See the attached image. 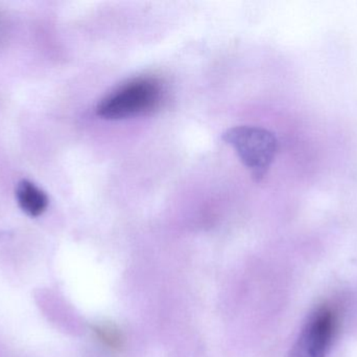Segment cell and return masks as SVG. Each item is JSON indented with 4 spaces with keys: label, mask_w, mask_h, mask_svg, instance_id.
Returning <instances> with one entry per match:
<instances>
[{
    "label": "cell",
    "mask_w": 357,
    "mask_h": 357,
    "mask_svg": "<svg viewBox=\"0 0 357 357\" xmlns=\"http://www.w3.org/2000/svg\"><path fill=\"white\" fill-rule=\"evenodd\" d=\"M162 101V87L154 78H139L100 101L96 115L105 119H123L153 112Z\"/></svg>",
    "instance_id": "1"
},
{
    "label": "cell",
    "mask_w": 357,
    "mask_h": 357,
    "mask_svg": "<svg viewBox=\"0 0 357 357\" xmlns=\"http://www.w3.org/2000/svg\"><path fill=\"white\" fill-rule=\"evenodd\" d=\"M222 140L236 151L254 180L264 178L277 153V140L268 130L255 126L230 128L222 134Z\"/></svg>",
    "instance_id": "2"
},
{
    "label": "cell",
    "mask_w": 357,
    "mask_h": 357,
    "mask_svg": "<svg viewBox=\"0 0 357 357\" xmlns=\"http://www.w3.org/2000/svg\"><path fill=\"white\" fill-rule=\"evenodd\" d=\"M339 327L337 310L321 306L308 319L289 357H327Z\"/></svg>",
    "instance_id": "3"
},
{
    "label": "cell",
    "mask_w": 357,
    "mask_h": 357,
    "mask_svg": "<svg viewBox=\"0 0 357 357\" xmlns=\"http://www.w3.org/2000/svg\"><path fill=\"white\" fill-rule=\"evenodd\" d=\"M16 197L21 209L31 217L41 215L48 205L45 193L29 180L19 182Z\"/></svg>",
    "instance_id": "4"
},
{
    "label": "cell",
    "mask_w": 357,
    "mask_h": 357,
    "mask_svg": "<svg viewBox=\"0 0 357 357\" xmlns=\"http://www.w3.org/2000/svg\"><path fill=\"white\" fill-rule=\"evenodd\" d=\"M98 335H100V339L106 344H109L111 347H117L121 345V340H119V335L116 331H113L111 328H104L98 330Z\"/></svg>",
    "instance_id": "5"
}]
</instances>
